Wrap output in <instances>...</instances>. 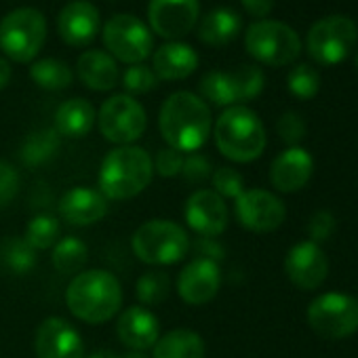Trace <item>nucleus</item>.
<instances>
[{
    "label": "nucleus",
    "instance_id": "nucleus-1",
    "mask_svg": "<svg viewBox=\"0 0 358 358\" xmlns=\"http://www.w3.org/2000/svg\"><path fill=\"white\" fill-rule=\"evenodd\" d=\"M158 129L169 148L177 152H199L213 129L211 110L194 93L177 91L169 95L158 114Z\"/></svg>",
    "mask_w": 358,
    "mask_h": 358
},
{
    "label": "nucleus",
    "instance_id": "nucleus-2",
    "mask_svg": "<svg viewBox=\"0 0 358 358\" xmlns=\"http://www.w3.org/2000/svg\"><path fill=\"white\" fill-rule=\"evenodd\" d=\"M66 303L78 320L101 324L114 318L122 306L120 280L106 270L80 272L72 278L66 291Z\"/></svg>",
    "mask_w": 358,
    "mask_h": 358
},
{
    "label": "nucleus",
    "instance_id": "nucleus-3",
    "mask_svg": "<svg viewBox=\"0 0 358 358\" xmlns=\"http://www.w3.org/2000/svg\"><path fill=\"white\" fill-rule=\"evenodd\" d=\"M154 164L143 148L118 145L108 152L101 162L97 190L108 201H129L150 186Z\"/></svg>",
    "mask_w": 358,
    "mask_h": 358
},
{
    "label": "nucleus",
    "instance_id": "nucleus-4",
    "mask_svg": "<svg viewBox=\"0 0 358 358\" xmlns=\"http://www.w3.org/2000/svg\"><path fill=\"white\" fill-rule=\"evenodd\" d=\"M217 150L234 162H251L266 150V129L247 106L226 108L213 127Z\"/></svg>",
    "mask_w": 358,
    "mask_h": 358
},
{
    "label": "nucleus",
    "instance_id": "nucleus-5",
    "mask_svg": "<svg viewBox=\"0 0 358 358\" xmlns=\"http://www.w3.org/2000/svg\"><path fill=\"white\" fill-rule=\"evenodd\" d=\"M131 249L137 259L148 266H171L188 255L190 238L188 232L175 222L150 220L135 230Z\"/></svg>",
    "mask_w": 358,
    "mask_h": 358
},
{
    "label": "nucleus",
    "instance_id": "nucleus-6",
    "mask_svg": "<svg viewBox=\"0 0 358 358\" xmlns=\"http://www.w3.org/2000/svg\"><path fill=\"white\" fill-rule=\"evenodd\" d=\"M47 41V20L34 7H20L0 22V49L17 64H30Z\"/></svg>",
    "mask_w": 358,
    "mask_h": 358
},
{
    "label": "nucleus",
    "instance_id": "nucleus-7",
    "mask_svg": "<svg viewBox=\"0 0 358 358\" xmlns=\"http://www.w3.org/2000/svg\"><path fill=\"white\" fill-rule=\"evenodd\" d=\"M247 53L264 66H289L301 53L299 34L285 22L259 20L247 28L245 34Z\"/></svg>",
    "mask_w": 358,
    "mask_h": 358
},
{
    "label": "nucleus",
    "instance_id": "nucleus-8",
    "mask_svg": "<svg viewBox=\"0 0 358 358\" xmlns=\"http://www.w3.org/2000/svg\"><path fill=\"white\" fill-rule=\"evenodd\" d=\"M358 41V26L345 15H329L312 24L306 36L308 55L320 66L341 64Z\"/></svg>",
    "mask_w": 358,
    "mask_h": 358
},
{
    "label": "nucleus",
    "instance_id": "nucleus-9",
    "mask_svg": "<svg viewBox=\"0 0 358 358\" xmlns=\"http://www.w3.org/2000/svg\"><path fill=\"white\" fill-rule=\"evenodd\" d=\"M103 45L116 62L137 66L152 55L154 34L139 17L120 13L106 22Z\"/></svg>",
    "mask_w": 358,
    "mask_h": 358
},
{
    "label": "nucleus",
    "instance_id": "nucleus-10",
    "mask_svg": "<svg viewBox=\"0 0 358 358\" xmlns=\"http://www.w3.org/2000/svg\"><path fill=\"white\" fill-rule=\"evenodd\" d=\"M310 329L324 339H343L358 331V299L343 293H322L308 306Z\"/></svg>",
    "mask_w": 358,
    "mask_h": 358
},
{
    "label": "nucleus",
    "instance_id": "nucleus-11",
    "mask_svg": "<svg viewBox=\"0 0 358 358\" xmlns=\"http://www.w3.org/2000/svg\"><path fill=\"white\" fill-rule=\"evenodd\" d=\"M101 135L116 145H131L137 141L148 124L143 106L131 95H112L106 99L97 114Z\"/></svg>",
    "mask_w": 358,
    "mask_h": 358
},
{
    "label": "nucleus",
    "instance_id": "nucleus-12",
    "mask_svg": "<svg viewBox=\"0 0 358 358\" xmlns=\"http://www.w3.org/2000/svg\"><path fill=\"white\" fill-rule=\"evenodd\" d=\"M201 15L199 0H150L148 28L152 34L171 41L188 36Z\"/></svg>",
    "mask_w": 358,
    "mask_h": 358
},
{
    "label": "nucleus",
    "instance_id": "nucleus-13",
    "mask_svg": "<svg viewBox=\"0 0 358 358\" xmlns=\"http://www.w3.org/2000/svg\"><path fill=\"white\" fill-rule=\"evenodd\" d=\"M234 213L243 228L257 232V234L278 230L287 217L285 203L272 192L259 190V188L245 190L234 201Z\"/></svg>",
    "mask_w": 358,
    "mask_h": 358
},
{
    "label": "nucleus",
    "instance_id": "nucleus-14",
    "mask_svg": "<svg viewBox=\"0 0 358 358\" xmlns=\"http://www.w3.org/2000/svg\"><path fill=\"white\" fill-rule=\"evenodd\" d=\"M34 350L38 358H85L80 333L62 316H49L38 324Z\"/></svg>",
    "mask_w": 358,
    "mask_h": 358
},
{
    "label": "nucleus",
    "instance_id": "nucleus-15",
    "mask_svg": "<svg viewBox=\"0 0 358 358\" xmlns=\"http://www.w3.org/2000/svg\"><path fill=\"white\" fill-rule=\"evenodd\" d=\"M285 272L297 289L314 291L324 282L329 274V259L320 245L303 241L289 249L285 259Z\"/></svg>",
    "mask_w": 358,
    "mask_h": 358
},
{
    "label": "nucleus",
    "instance_id": "nucleus-16",
    "mask_svg": "<svg viewBox=\"0 0 358 358\" xmlns=\"http://www.w3.org/2000/svg\"><path fill=\"white\" fill-rule=\"evenodd\" d=\"M101 30V15L89 0H70L57 15V32L70 47H87Z\"/></svg>",
    "mask_w": 358,
    "mask_h": 358
},
{
    "label": "nucleus",
    "instance_id": "nucleus-17",
    "mask_svg": "<svg viewBox=\"0 0 358 358\" xmlns=\"http://www.w3.org/2000/svg\"><path fill=\"white\" fill-rule=\"evenodd\" d=\"M186 224L205 238H215L228 228L226 201L213 190H196L184 207Z\"/></svg>",
    "mask_w": 358,
    "mask_h": 358
},
{
    "label": "nucleus",
    "instance_id": "nucleus-18",
    "mask_svg": "<svg viewBox=\"0 0 358 358\" xmlns=\"http://www.w3.org/2000/svg\"><path fill=\"white\" fill-rule=\"evenodd\" d=\"M222 287V272L220 264L211 259L196 257L184 270L179 272L177 278V293L190 306H205L209 303Z\"/></svg>",
    "mask_w": 358,
    "mask_h": 358
},
{
    "label": "nucleus",
    "instance_id": "nucleus-19",
    "mask_svg": "<svg viewBox=\"0 0 358 358\" xmlns=\"http://www.w3.org/2000/svg\"><path fill=\"white\" fill-rule=\"evenodd\" d=\"M312 171H314V160L308 154V150L299 145L287 148L270 164V182L278 192L291 194L306 188V184L312 177Z\"/></svg>",
    "mask_w": 358,
    "mask_h": 358
},
{
    "label": "nucleus",
    "instance_id": "nucleus-20",
    "mask_svg": "<svg viewBox=\"0 0 358 358\" xmlns=\"http://www.w3.org/2000/svg\"><path fill=\"white\" fill-rule=\"evenodd\" d=\"M118 339L133 352H145L154 348L160 337V322L156 314L143 306L127 308L116 322Z\"/></svg>",
    "mask_w": 358,
    "mask_h": 358
},
{
    "label": "nucleus",
    "instance_id": "nucleus-21",
    "mask_svg": "<svg viewBox=\"0 0 358 358\" xmlns=\"http://www.w3.org/2000/svg\"><path fill=\"white\" fill-rule=\"evenodd\" d=\"M108 213V199L87 186L68 190L59 201V215L70 226H91Z\"/></svg>",
    "mask_w": 358,
    "mask_h": 358
},
{
    "label": "nucleus",
    "instance_id": "nucleus-22",
    "mask_svg": "<svg viewBox=\"0 0 358 358\" xmlns=\"http://www.w3.org/2000/svg\"><path fill=\"white\" fill-rule=\"evenodd\" d=\"M154 74L158 80H184L199 68V53L179 41L160 45L154 51Z\"/></svg>",
    "mask_w": 358,
    "mask_h": 358
},
{
    "label": "nucleus",
    "instance_id": "nucleus-23",
    "mask_svg": "<svg viewBox=\"0 0 358 358\" xmlns=\"http://www.w3.org/2000/svg\"><path fill=\"white\" fill-rule=\"evenodd\" d=\"M76 74L80 83L89 87L91 91H112L120 80L116 59L110 53L99 51V49L85 51L78 57Z\"/></svg>",
    "mask_w": 358,
    "mask_h": 358
},
{
    "label": "nucleus",
    "instance_id": "nucleus-24",
    "mask_svg": "<svg viewBox=\"0 0 358 358\" xmlns=\"http://www.w3.org/2000/svg\"><path fill=\"white\" fill-rule=\"evenodd\" d=\"M243 28L241 15L230 7L211 9L199 24V41L209 47L230 45Z\"/></svg>",
    "mask_w": 358,
    "mask_h": 358
},
{
    "label": "nucleus",
    "instance_id": "nucleus-25",
    "mask_svg": "<svg viewBox=\"0 0 358 358\" xmlns=\"http://www.w3.org/2000/svg\"><path fill=\"white\" fill-rule=\"evenodd\" d=\"M95 120H97V116H95V108L91 106V101H87L83 97H74V99L64 101L57 108L55 131L62 137L80 139L93 129Z\"/></svg>",
    "mask_w": 358,
    "mask_h": 358
},
{
    "label": "nucleus",
    "instance_id": "nucleus-26",
    "mask_svg": "<svg viewBox=\"0 0 358 358\" xmlns=\"http://www.w3.org/2000/svg\"><path fill=\"white\" fill-rule=\"evenodd\" d=\"M154 358H205V341L196 331L173 329L154 343Z\"/></svg>",
    "mask_w": 358,
    "mask_h": 358
},
{
    "label": "nucleus",
    "instance_id": "nucleus-27",
    "mask_svg": "<svg viewBox=\"0 0 358 358\" xmlns=\"http://www.w3.org/2000/svg\"><path fill=\"white\" fill-rule=\"evenodd\" d=\"M59 143H62V135L55 129H38L26 137L20 152L22 162L26 166H41L49 162L59 152Z\"/></svg>",
    "mask_w": 358,
    "mask_h": 358
},
{
    "label": "nucleus",
    "instance_id": "nucleus-28",
    "mask_svg": "<svg viewBox=\"0 0 358 358\" xmlns=\"http://www.w3.org/2000/svg\"><path fill=\"white\" fill-rule=\"evenodd\" d=\"M30 78L38 87H43L45 91H64L74 80L70 66L62 59H55V57L34 62L30 66Z\"/></svg>",
    "mask_w": 358,
    "mask_h": 358
},
{
    "label": "nucleus",
    "instance_id": "nucleus-29",
    "mask_svg": "<svg viewBox=\"0 0 358 358\" xmlns=\"http://www.w3.org/2000/svg\"><path fill=\"white\" fill-rule=\"evenodd\" d=\"M199 89H201V95H203L201 99H207L213 106L232 108L234 103H238V95H236V85H234L232 72L213 70V72L203 76Z\"/></svg>",
    "mask_w": 358,
    "mask_h": 358
},
{
    "label": "nucleus",
    "instance_id": "nucleus-30",
    "mask_svg": "<svg viewBox=\"0 0 358 358\" xmlns=\"http://www.w3.org/2000/svg\"><path fill=\"white\" fill-rule=\"evenodd\" d=\"M0 262L5 264V268L11 274L24 276L34 270V266L38 264V257H36V251L26 243V238L9 236L0 245Z\"/></svg>",
    "mask_w": 358,
    "mask_h": 358
},
{
    "label": "nucleus",
    "instance_id": "nucleus-31",
    "mask_svg": "<svg viewBox=\"0 0 358 358\" xmlns=\"http://www.w3.org/2000/svg\"><path fill=\"white\" fill-rule=\"evenodd\" d=\"M87 257H89L87 245L80 238H76V236H66V238H59L55 243L51 262L57 268V272L74 274V272H78L87 264Z\"/></svg>",
    "mask_w": 358,
    "mask_h": 358
},
{
    "label": "nucleus",
    "instance_id": "nucleus-32",
    "mask_svg": "<svg viewBox=\"0 0 358 358\" xmlns=\"http://www.w3.org/2000/svg\"><path fill=\"white\" fill-rule=\"evenodd\" d=\"M24 238L34 251L53 249L59 241V222L51 215H36L30 220Z\"/></svg>",
    "mask_w": 358,
    "mask_h": 358
},
{
    "label": "nucleus",
    "instance_id": "nucleus-33",
    "mask_svg": "<svg viewBox=\"0 0 358 358\" xmlns=\"http://www.w3.org/2000/svg\"><path fill=\"white\" fill-rule=\"evenodd\" d=\"M169 289H171V280L164 272H143L139 278H137V285H135V295L139 299V303L145 308V306H158L166 299L169 295Z\"/></svg>",
    "mask_w": 358,
    "mask_h": 358
},
{
    "label": "nucleus",
    "instance_id": "nucleus-34",
    "mask_svg": "<svg viewBox=\"0 0 358 358\" xmlns=\"http://www.w3.org/2000/svg\"><path fill=\"white\" fill-rule=\"evenodd\" d=\"M287 87L293 97L312 99L320 89V76L310 64H297L287 76Z\"/></svg>",
    "mask_w": 358,
    "mask_h": 358
},
{
    "label": "nucleus",
    "instance_id": "nucleus-35",
    "mask_svg": "<svg viewBox=\"0 0 358 358\" xmlns=\"http://www.w3.org/2000/svg\"><path fill=\"white\" fill-rule=\"evenodd\" d=\"M232 78L236 85L238 101H251V99L259 97V93L264 91V85H266L264 72L251 64H245V66H238L236 70H232Z\"/></svg>",
    "mask_w": 358,
    "mask_h": 358
},
{
    "label": "nucleus",
    "instance_id": "nucleus-36",
    "mask_svg": "<svg viewBox=\"0 0 358 358\" xmlns=\"http://www.w3.org/2000/svg\"><path fill=\"white\" fill-rule=\"evenodd\" d=\"M211 182H213V192H217L222 199H232L236 201L243 192H245V179L243 175L232 169V166H222L217 171H213L211 175Z\"/></svg>",
    "mask_w": 358,
    "mask_h": 358
},
{
    "label": "nucleus",
    "instance_id": "nucleus-37",
    "mask_svg": "<svg viewBox=\"0 0 358 358\" xmlns=\"http://www.w3.org/2000/svg\"><path fill=\"white\" fill-rule=\"evenodd\" d=\"M122 85H124L127 93H131V97H133V95H143V93H150L152 89H156L158 78L152 68L137 64V66H129V70L122 74Z\"/></svg>",
    "mask_w": 358,
    "mask_h": 358
},
{
    "label": "nucleus",
    "instance_id": "nucleus-38",
    "mask_svg": "<svg viewBox=\"0 0 358 358\" xmlns=\"http://www.w3.org/2000/svg\"><path fill=\"white\" fill-rule=\"evenodd\" d=\"M182 175L186 182L190 184H201V182H207V179L213 175V164L211 160L201 154V152H190L186 158H184V164H182Z\"/></svg>",
    "mask_w": 358,
    "mask_h": 358
},
{
    "label": "nucleus",
    "instance_id": "nucleus-39",
    "mask_svg": "<svg viewBox=\"0 0 358 358\" xmlns=\"http://www.w3.org/2000/svg\"><path fill=\"white\" fill-rule=\"evenodd\" d=\"M276 131H278V137L289 148H295L306 137V122H303L301 114H297V112H285L278 118V122H276Z\"/></svg>",
    "mask_w": 358,
    "mask_h": 358
},
{
    "label": "nucleus",
    "instance_id": "nucleus-40",
    "mask_svg": "<svg viewBox=\"0 0 358 358\" xmlns=\"http://www.w3.org/2000/svg\"><path fill=\"white\" fill-rule=\"evenodd\" d=\"M20 184L22 177L17 169L7 160H0V207H7L17 196Z\"/></svg>",
    "mask_w": 358,
    "mask_h": 358
},
{
    "label": "nucleus",
    "instance_id": "nucleus-41",
    "mask_svg": "<svg viewBox=\"0 0 358 358\" xmlns=\"http://www.w3.org/2000/svg\"><path fill=\"white\" fill-rule=\"evenodd\" d=\"M152 164L160 177H177L179 173H182L184 156H182V152H177L173 148H162L156 154V160Z\"/></svg>",
    "mask_w": 358,
    "mask_h": 358
},
{
    "label": "nucleus",
    "instance_id": "nucleus-42",
    "mask_svg": "<svg viewBox=\"0 0 358 358\" xmlns=\"http://www.w3.org/2000/svg\"><path fill=\"white\" fill-rule=\"evenodd\" d=\"M335 232V217L329 211H318L310 217L308 222V236L312 243L320 245L324 241L331 238V234Z\"/></svg>",
    "mask_w": 358,
    "mask_h": 358
},
{
    "label": "nucleus",
    "instance_id": "nucleus-43",
    "mask_svg": "<svg viewBox=\"0 0 358 358\" xmlns=\"http://www.w3.org/2000/svg\"><path fill=\"white\" fill-rule=\"evenodd\" d=\"M190 247H194V251H196V255H199V257H203V259H211V262H215V264H220V262L224 259V255H226L224 247H222L215 238L199 236V238L194 241V245H190Z\"/></svg>",
    "mask_w": 358,
    "mask_h": 358
},
{
    "label": "nucleus",
    "instance_id": "nucleus-44",
    "mask_svg": "<svg viewBox=\"0 0 358 358\" xmlns=\"http://www.w3.org/2000/svg\"><path fill=\"white\" fill-rule=\"evenodd\" d=\"M241 3H243V9L249 15L259 17V20H264L266 15H270L272 9H274V0H241Z\"/></svg>",
    "mask_w": 358,
    "mask_h": 358
},
{
    "label": "nucleus",
    "instance_id": "nucleus-45",
    "mask_svg": "<svg viewBox=\"0 0 358 358\" xmlns=\"http://www.w3.org/2000/svg\"><path fill=\"white\" fill-rule=\"evenodd\" d=\"M11 80V66L5 57H0V89H5Z\"/></svg>",
    "mask_w": 358,
    "mask_h": 358
},
{
    "label": "nucleus",
    "instance_id": "nucleus-46",
    "mask_svg": "<svg viewBox=\"0 0 358 358\" xmlns=\"http://www.w3.org/2000/svg\"><path fill=\"white\" fill-rule=\"evenodd\" d=\"M116 358H148L143 352H124V354H116Z\"/></svg>",
    "mask_w": 358,
    "mask_h": 358
},
{
    "label": "nucleus",
    "instance_id": "nucleus-47",
    "mask_svg": "<svg viewBox=\"0 0 358 358\" xmlns=\"http://www.w3.org/2000/svg\"><path fill=\"white\" fill-rule=\"evenodd\" d=\"M89 358H116V354L114 352H95Z\"/></svg>",
    "mask_w": 358,
    "mask_h": 358
},
{
    "label": "nucleus",
    "instance_id": "nucleus-48",
    "mask_svg": "<svg viewBox=\"0 0 358 358\" xmlns=\"http://www.w3.org/2000/svg\"><path fill=\"white\" fill-rule=\"evenodd\" d=\"M354 64H356V70H358V53H356V59H354Z\"/></svg>",
    "mask_w": 358,
    "mask_h": 358
}]
</instances>
